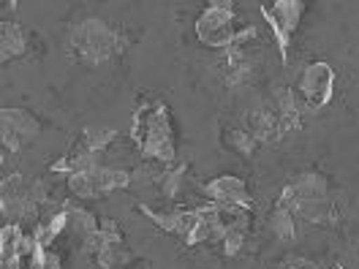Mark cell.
I'll return each mask as SVG.
<instances>
[{
  "label": "cell",
  "mask_w": 359,
  "mask_h": 269,
  "mask_svg": "<svg viewBox=\"0 0 359 269\" xmlns=\"http://www.w3.org/2000/svg\"><path fill=\"white\" fill-rule=\"evenodd\" d=\"M134 136L139 142V150L147 160H156L163 166H172L175 160V136L172 123L163 104H153V109L144 114H136Z\"/></svg>",
  "instance_id": "obj_1"
},
{
  "label": "cell",
  "mask_w": 359,
  "mask_h": 269,
  "mask_svg": "<svg viewBox=\"0 0 359 269\" xmlns=\"http://www.w3.org/2000/svg\"><path fill=\"white\" fill-rule=\"evenodd\" d=\"M234 20V6L231 3H210L202 11V17L196 20V36L199 41L212 49H229V46H243L245 41L256 39L253 27H243L234 30L231 27Z\"/></svg>",
  "instance_id": "obj_2"
},
{
  "label": "cell",
  "mask_w": 359,
  "mask_h": 269,
  "mask_svg": "<svg viewBox=\"0 0 359 269\" xmlns=\"http://www.w3.org/2000/svg\"><path fill=\"white\" fill-rule=\"evenodd\" d=\"M71 46H74L79 63L101 66L104 60H109L114 52H120L126 44H123V36L112 27H107L101 20H85L82 25L74 27Z\"/></svg>",
  "instance_id": "obj_3"
},
{
  "label": "cell",
  "mask_w": 359,
  "mask_h": 269,
  "mask_svg": "<svg viewBox=\"0 0 359 269\" xmlns=\"http://www.w3.org/2000/svg\"><path fill=\"white\" fill-rule=\"evenodd\" d=\"M302 3L299 0H278L275 6H262V14L269 22L275 39H278V49H280V57L286 60L289 55V41H292L294 30L302 20Z\"/></svg>",
  "instance_id": "obj_4"
},
{
  "label": "cell",
  "mask_w": 359,
  "mask_h": 269,
  "mask_svg": "<svg viewBox=\"0 0 359 269\" xmlns=\"http://www.w3.org/2000/svg\"><path fill=\"white\" fill-rule=\"evenodd\" d=\"M335 88V71L330 63H311L299 76V95L311 109H321L330 104Z\"/></svg>",
  "instance_id": "obj_5"
},
{
  "label": "cell",
  "mask_w": 359,
  "mask_h": 269,
  "mask_svg": "<svg viewBox=\"0 0 359 269\" xmlns=\"http://www.w3.org/2000/svg\"><path fill=\"white\" fill-rule=\"evenodd\" d=\"M327 193H330L327 179L321 177V174H316V172H302V174H297L294 179H289V185L283 188L278 204H283V207L292 209L294 204H299V202L327 199Z\"/></svg>",
  "instance_id": "obj_6"
},
{
  "label": "cell",
  "mask_w": 359,
  "mask_h": 269,
  "mask_svg": "<svg viewBox=\"0 0 359 269\" xmlns=\"http://www.w3.org/2000/svg\"><path fill=\"white\" fill-rule=\"evenodd\" d=\"M204 193L210 196V202L221 204V207H234V209H250V196H248L245 182L240 177H218L210 179L204 185Z\"/></svg>",
  "instance_id": "obj_7"
},
{
  "label": "cell",
  "mask_w": 359,
  "mask_h": 269,
  "mask_svg": "<svg viewBox=\"0 0 359 269\" xmlns=\"http://www.w3.org/2000/svg\"><path fill=\"white\" fill-rule=\"evenodd\" d=\"M294 218L299 223H311V226H327L337 221V209L330 199H313V202H299L292 207Z\"/></svg>",
  "instance_id": "obj_8"
},
{
  "label": "cell",
  "mask_w": 359,
  "mask_h": 269,
  "mask_svg": "<svg viewBox=\"0 0 359 269\" xmlns=\"http://www.w3.org/2000/svg\"><path fill=\"white\" fill-rule=\"evenodd\" d=\"M248 134L253 136L256 142H272V139H280V120L278 114L269 112V109H256V112H248L245 117V128Z\"/></svg>",
  "instance_id": "obj_9"
},
{
  "label": "cell",
  "mask_w": 359,
  "mask_h": 269,
  "mask_svg": "<svg viewBox=\"0 0 359 269\" xmlns=\"http://www.w3.org/2000/svg\"><path fill=\"white\" fill-rule=\"evenodd\" d=\"M3 131H11L22 142H30L33 136H39V120L22 109H3Z\"/></svg>",
  "instance_id": "obj_10"
},
{
  "label": "cell",
  "mask_w": 359,
  "mask_h": 269,
  "mask_svg": "<svg viewBox=\"0 0 359 269\" xmlns=\"http://www.w3.org/2000/svg\"><path fill=\"white\" fill-rule=\"evenodd\" d=\"M0 49H3V63H8L11 57H20L25 49H27V39H25V30L20 25H11V22L3 25Z\"/></svg>",
  "instance_id": "obj_11"
},
{
  "label": "cell",
  "mask_w": 359,
  "mask_h": 269,
  "mask_svg": "<svg viewBox=\"0 0 359 269\" xmlns=\"http://www.w3.org/2000/svg\"><path fill=\"white\" fill-rule=\"evenodd\" d=\"M297 218H294V212L289 207H283V204H275V209H272V215H269V231L278 237V240H294L297 237Z\"/></svg>",
  "instance_id": "obj_12"
},
{
  "label": "cell",
  "mask_w": 359,
  "mask_h": 269,
  "mask_svg": "<svg viewBox=\"0 0 359 269\" xmlns=\"http://www.w3.org/2000/svg\"><path fill=\"white\" fill-rule=\"evenodd\" d=\"M68 226H71L82 240H90V237L98 234V228H101V223L95 221V215H90L88 209H82V207H71V209H68Z\"/></svg>",
  "instance_id": "obj_13"
},
{
  "label": "cell",
  "mask_w": 359,
  "mask_h": 269,
  "mask_svg": "<svg viewBox=\"0 0 359 269\" xmlns=\"http://www.w3.org/2000/svg\"><path fill=\"white\" fill-rule=\"evenodd\" d=\"M22 242H25L22 228L17 223H6L3 231H0V258L20 253V250H22Z\"/></svg>",
  "instance_id": "obj_14"
},
{
  "label": "cell",
  "mask_w": 359,
  "mask_h": 269,
  "mask_svg": "<svg viewBox=\"0 0 359 269\" xmlns=\"http://www.w3.org/2000/svg\"><path fill=\"white\" fill-rule=\"evenodd\" d=\"M224 144L229 147V150L240 153V156H253V150H256V144H259V142L248 134V131H226Z\"/></svg>",
  "instance_id": "obj_15"
},
{
  "label": "cell",
  "mask_w": 359,
  "mask_h": 269,
  "mask_svg": "<svg viewBox=\"0 0 359 269\" xmlns=\"http://www.w3.org/2000/svg\"><path fill=\"white\" fill-rule=\"evenodd\" d=\"M182 177H185V166H166L163 177H161V191L166 199H177L182 191Z\"/></svg>",
  "instance_id": "obj_16"
},
{
  "label": "cell",
  "mask_w": 359,
  "mask_h": 269,
  "mask_svg": "<svg viewBox=\"0 0 359 269\" xmlns=\"http://www.w3.org/2000/svg\"><path fill=\"white\" fill-rule=\"evenodd\" d=\"M114 131L112 128H88L85 131V139H82V147L90 150V153H101L104 147H109L114 139Z\"/></svg>",
  "instance_id": "obj_17"
},
{
  "label": "cell",
  "mask_w": 359,
  "mask_h": 269,
  "mask_svg": "<svg viewBox=\"0 0 359 269\" xmlns=\"http://www.w3.org/2000/svg\"><path fill=\"white\" fill-rule=\"evenodd\" d=\"M278 269H321V267L316 261H311V258H297V256H292V258L280 261Z\"/></svg>",
  "instance_id": "obj_18"
},
{
  "label": "cell",
  "mask_w": 359,
  "mask_h": 269,
  "mask_svg": "<svg viewBox=\"0 0 359 269\" xmlns=\"http://www.w3.org/2000/svg\"><path fill=\"white\" fill-rule=\"evenodd\" d=\"M44 250L46 247H41V245H36V250L27 256V269H46V264H44Z\"/></svg>",
  "instance_id": "obj_19"
},
{
  "label": "cell",
  "mask_w": 359,
  "mask_h": 269,
  "mask_svg": "<svg viewBox=\"0 0 359 269\" xmlns=\"http://www.w3.org/2000/svg\"><path fill=\"white\" fill-rule=\"evenodd\" d=\"M27 261L22 253H14V256H6L0 258V269H22V264Z\"/></svg>",
  "instance_id": "obj_20"
},
{
  "label": "cell",
  "mask_w": 359,
  "mask_h": 269,
  "mask_svg": "<svg viewBox=\"0 0 359 269\" xmlns=\"http://www.w3.org/2000/svg\"><path fill=\"white\" fill-rule=\"evenodd\" d=\"M3 147H6V150H14V153H17V150L22 147V139H20L17 134H11V131H3Z\"/></svg>",
  "instance_id": "obj_21"
},
{
  "label": "cell",
  "mask_w": 359,
  "mask_h": 269,
  "mask_svg": "<svg viewBox=\"0 0 359 269\" xmlns=\"http://www.w3.org/2000/svg\"><path fill=\"white\" fill-rule=\"evenodd\" d=\"M44 264H46V269H60V256H57L55 250H49V247H46V250H44Z\"/></svg>",
  "instance_id": "obj_22"
},
{
  "label": "cell",
  "mask_w": 359,
  "mask_h": 269,
  "mask_svg": "<svg viewBox=\"0 0 359 269\" xmlns=\"http://www.w3.org/2000/svg\"><path fill=\"white\" fill-rule=\"evenodd\" d=\"M321 269H340V267H321Z\"/></svg>",
  "instance_id": "obj_23"
}]
</instances>
